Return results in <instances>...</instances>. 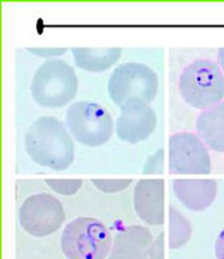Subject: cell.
I'll list each match as a JSON object with an SVG mask.
<instances>
[{
    "instance_id": "cell-1",
    "label": "cell",
    "mask_w": 224,
    "mask_h": 259,
    "mask_svg": "<svg viewBox=\"0 0 224 259\" xmlns=\"http://www.w3.org/2000/svg\"><path fill=\"white\" fill-rule=\"evenodd\" d=\"M24 148L35 164L54 170L67 169L75 156L69 129L51 116L40 117L30 125L24 135Z\"/></svg>"
},
{
    "instance_id": "cell-2",
    "label": "cell",
    "mask_w": 224,
    "mask_h": 259,
    "mask_svg": "<svg viewBox=\"0 0 224 259\" xmlns=\"http://www.w3.org/2000/svg\"><path fill=\"white\" fill-rule=\"evenodd\" d=\"M178 90L186 104L203 112L224 101V73L215 61H193L183 70Z\"/></svg>"
},
{
    "instance_id": "cell-3",
    "label": "cell",
    "mask_w": 224,
    "mask_h": 259,
    "mask_svg": "<svg viewBox=\"0 0 224 259\" xmlns=\"http://www.w3.org/2000/svg\"><path fill=\"white\" fill-rule=\"evenodd\" d=\"M77 90V74L62 59H49L32 77L31 96L43 108H63L75 98Z\"/></svg>"
},
{
    "instance_id": "cell-4",
    "label": "cell",
    "mask_w": 224,
    "mask_h": 259,
    "mask_svg": "<svg viewBox=\"0 0 224 259\" xmlns=\"http://www.w3.org/2000/svg\"><path fill=\"white\" fill-rule=\"evenodd\" d=\"M61 248L67 259H105L112 248V234L96 218H77L63 230Z\"/></svg>"
},
{
    "instance_id": "cell-5",
    "label": "cell",
    "mask_w": 224,
    "mask_h": 259,
    "mask_svg": "<svg viewBox=\"0 0 224 259\" xmlns=\"http://www.w3.org/2000/svg\"><path fill=\"white\" fill-rule=\"evenodd\" d=\"M157 74L149 66L139 62L118 66L108 82L109 96L118 106L130 100H143L149 104L157 96Z\"/></svg>"
},
{
    "instance_id": "cell-6",
    "label": "cell",
    "mask_w": 224,
    "mask_h": 259,
    "mask_svg": "<svg viewBox=\"0 0 224 259\" xmlns=\"http://www.w3.org/2000/svg\"><path fill=\"white\" fill-rule=\"evenodd\" d=\"M66 125L70 135L86 147H101L113 135V118L101 105L78 101L67 109Z\"/></svg>"
},
{
    "instance_id": "cell-7",
    "label": "cell",
    "mask_w": 224,
    "mask_h": 259,
    "mask_svg": "<svg viewBox=\"0 0 224 259\" xmlns=\"http://www.w3.org/2000/svg\"><path fill=\"white\" fill-rule=\"evenodd\" d=\"M65 219L62 203L49 194L31 195L19 208L20 226L35 238H44L57 232L62 227Z\"/></svg>"
},
{
    "instance_id": "cell-8",
    "label": "cell",
    "mask_w": 224,
    "mask_h": 259,
    "mask_svg": "<svg viewBox=\"0 0 224 259\" xmlns=\"http://www.w3.org/2000/svg\"><path fill=\"white\" fill-rule=\"evenodd\" d=\"M208 147L192 132H178L169 137V174L205 175L211 172Z\"/></svg>"
},
{
    "instance_id": "cell-9",
    "label": "cell",
    "mask_w": 224,
    "mask_h": 259,
    "mask_svg": "<svg viewBox=\"0 0 224 259\" xmlns=\"http://www.w3.org/2000/svg\"><path fill=\"white\" fill-rule=\"evenodd\" d=\"M116 132L121 141L129 144L143 143L155 132L157 116L153 109L143 100H130L120 106Z\"/></svg>"
},
{
    "instance_id": "cell-10",
    "label": "cell",
    "mask_w": 224,
    "mask_h": 259,
    "mask_svg": "<svg viewBox=\"0 0 224 259\" xmlns=\"http://www.w3.org/2000/svg\"><path fill=\"white\" fill-rule=\"evenodd\" d=\"M135 209L149 226H161L165 221V182L162 179H141L135 187Z\"/></svg>"
},
{
    "instance_id": "cell-11",
    "label": "cell",
    "mask_w": 224,
    "mask_h": 259,
    "mask_svg": "<svg viewBox=\"0 0 224 259\" xmlns=\"http://www.w3.org/2000/svg\"><path fill=\"white\" fill-rule=\"evenodd\" d=\"M172 190L178 200L192 211H204L212 204L217 195L215 179H177Z\"/></svg>"
},
{
    "instance_id": "cell-12",
    "label": "cell",
    "mask_w": 224,
    "mask_h": 259,
    "mask_svg": "<svg viewBox=\"0 0 224 259\" xmlns=\"http://www.w3.org/2000/svg\"><path fill=\"white\" fill-rule=\"evenodd\" d=\"M152 243L153 236L148 228L130 226L116 235L109 259H151Z\"/></svg>"
},
{
    "instance_id": "cell-13",
    "label": "cell",
    "mask_w": 224,
    "mask_h": 259,
    "mask_svg": "<svg viewBox=\"0 0 224 259\" xmlns=\"http://www.w3.org/2000/svg\"><path fill=\"white\" fill-rule=\"evenodd\" d=\"M195 131L208 149L224 153V101L197 116Z\"/></svg>"
},
{
    "instance_id": "cell-14",
    "label": "cell",
    "mask_w": 224,
    "mask_h": 259,
    "mask_svg": "<svg viewBox=\"0 0 224 259\" xmlns=\"http://www.w3.org/2000/svg\"><path fill=\"white\" fill-rule=\"evenodd\" d=\"M74 62L81 70L100 73L118 62L122 50L118 47H74L71 49Z\"/></svg>"
},
{
    "instance_id": "cell-15",
    "label": "cell",
    "mask_w": 224,
    "mask_h": 259,
    "mask_svg": "<svg viewBox=\"0 0 224 259\" xmlns=\"http://www.w3.org/2000/svg\"><path fill=\"white\" fill-rule=\"evenodd\" d=\"M192 235L190 221L173 205L169 207V248L177 250L188 243Z\"/></svg>"
},
{
    "instance_id": "cell-16",
    "label": "cell",
    "mask_w": 224,
    "mask_h": 259,
    "mask_svg": "<svg viewBox=\"0 0 224 259\" xmlns=\"http://www.w3.org/2000/svg\"><path fill=\"white\" fill-rule=\"evenodd\" d=\"M46 184L57 194L71 196L81 190L83 186V180L81 179H46Z\"/></svg>"
},
{
    "instance_id": "cell-17",
    "label": "cell",
    "mask_w": 224,
    "mask_h": 259,
    "mask_svg": "<svg viewBox=\"0 0 224 259\" xmlns=\"http://www.w3.org/2000/svg\"><path fill=\"white\" fill-rule=\"evenodd\" d=\"M92 183L97 190L106 194H116L126 190L131 184V179H93Z\"/></svg>"
},
{
    "instance_id": "cell-18",
    "label": "cell",
    "mask_w": 224,
    "mask_h": 259,
    "mask_svg": "<svg viewBox=\"0 0 224 259\" xmlns=\"http://www.w3.org/2000/svg\"><path fill=\"white\" fill-rule=\"evenodd\" d=\"M164 149L160 148L153 153L152 156H149L145 162V165L143 168V174L149 175V174H164Z\"/></svg>"
},
{
    "instance_id": "cell-19",
    "label": "cell",
    "mask_w": 224,
    "mask_h": 259,
    "mask_svg": "<svg viewBox=\"0 0 224 259\" xmlns=\"http://www.w3.org/2000/svg\"><path fill=\"white\" fill-rule=\"evenodd\" d=\"M28 53L32 55L40 57V58H53L57 59V57H61L67 51L65 47H28Z\"/></svg>"
},
{
    "instance_id": "cell-20",
    "label": "cell",
    "mask_w": 224,
    "mask_h": 259,
    "mask_svg": "<svg viewBox=\"0 0 224 259\" xmlns=\"http://www.w3.org/2000/svg\"><path fill=\"white\" fill-rule=\"evenodd\" d=\"M164 232L159 234V236L153 240L152 247L149 250V258L151 259H164Z\"/></svg>"
},
{
    "instance_id": "cell-21",
    "label": "cell",
    "mask_w": 224,
    "mask_h": 259,
    "mask_svg": "<svg viewBox=\"0 0 224 259\" xmlns=\"http://www.w3.org/2000/svg\"><path fill=\"white\" fill-rule=\"evenodd\" d=\"M215 255H216V259H224V228L217 235L216 242H215Z\"/></svg>"
},
{
    "instance_id": "cell-22",
    "label": "cell",
    "mask_w": 224,
    "mask_h": 259,
    "mask_svg": "<svg viewBox=\"0 0 224 259\" xmlns=\"http://www.w3.org/2000/svg\"><path fill=\"white\" fill-rule=\"evenodd\" d=\"M217 65L220 66L221 71L224 73V47L217 51Z\"/></svg>"
}]
</instances>
